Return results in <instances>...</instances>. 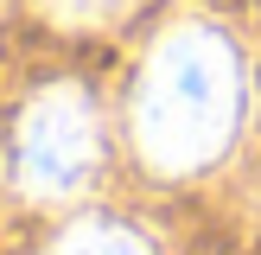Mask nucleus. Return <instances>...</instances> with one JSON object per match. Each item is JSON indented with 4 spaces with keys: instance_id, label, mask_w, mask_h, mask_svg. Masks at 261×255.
<instances>
[{
    "instance_id": "obj_4",
    "label": "nucleus",
    "mask_w": 261,
    "mask_h": 255,
    "mask_svg": "<svg viewBox=\"0 0 261 255\" xmlns=\"http://www.w3.org/2000/svg\"><path fill=\"white\" fill-rule=\"evenodd\" d=\"M51 7H58L64 19H102V13H115L121 0H51Z\"/></svg>"
},
{
    "instance_id": "obj_2",
    "label": "nucleus",
    "mask_w": 261,
    "mask_h": 255,
    "mask_svg": "<svg viewBox=\"0 0 261 255\" xmlns=\"http://www.w3.org/2000/svg\"><path fill=\"white\" fill-rule=\"evenodd\" d=\"M102 160L96 102L76 83H51L13 121V178L25 198H70Z\"/></svg>"
},
{
    "instance_id": "obj_3",
    "label": "nucleus",
    "mask_w": 261,
    "mask_h": 255,
    "mask_svg": "<svg viewBox=\"0 0 261 255\" xmlns=\"http://www.w3.org/2000/svg\"><path fill=\"white\" fill-rule=\"evenodd\" d=\"M51 255H153V249H147V236H140V230L109 223V217H89V223H76Z\"/></svg>"
},
{
    "instance_id": "obj_1",
    "label": "nucleus",
    "mask_w": 261,
    "mask_h": 255,
    "mask_svg": "<svg viewBox=\"0 0 261 255\" xmlns=\"http://www.w3.org/2000/svg\"><path fill=\"white\" fill-rule=\"evenodd\" d=\"M242 121V58L217 26L185 19L153 38L134 76V147L160 172H198Z\"/></svg>"
}]
</instances>
